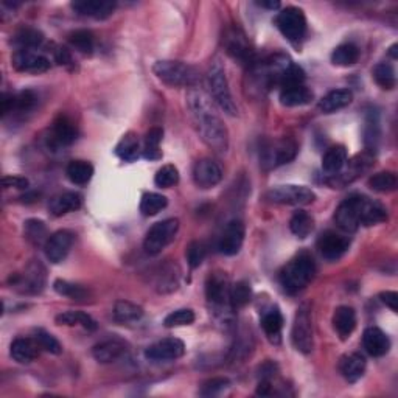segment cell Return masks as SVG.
I'll list each match as a JSON object with an SVG mask.
<instances>
[{
	"instance_id": "1",
	"label": "cell",
	"mask_w": 398,
	"mask_h": 398,
	"mask_svg": "<svg viewBox=\"0 0 398 398\" xmlns=\"http://www.w3.org/2000/svg\"><path fill=\"white\" fill-rule=\"evenodd\" d=\"M187 104L202 142L217 153H226L229 148V133L213 101L202 90L192 89L187 95Z\"/></svg>"
},
{
	"instance_id": "2",
	"label": "cell",
	"mask_w": 398,
	"mask_h": 398,
	"mask_svg": "<svg viewBox=\"0 0 398 398\" xmlns=\"http://www.w3.org/2000/svg\"><path fill=\"white\" fill-rule=\"evenodd\" d=\"M316 265L308 252H300L280 271V285L288 295H297L315 279Z\"/></svg>"
},
{
	"instance_id": "3",
	"label": "cell",
	"mask_w": 398,
	"mask_h": 398,
	"mask_svg": "<svg viewBox=\"0 0 398 398\" xmlns=\"http://www.w3.org/2000/svg\"><path fill=\"white\" fill-rule=\"evenodd\" d=\"M206 83H207V89H208V94H210L212 101L217 104L221 110H224L226 114L237 115L238 108L232 99L229 83H227V76H226V70H224L223 63H221L219 60H215L210 64V67H208L207 75H206Z\"/></svg>"
},
{
	"instance_id": "4",
	"label": "cell",
	"mask_w": 398,
	"mask_h": 398,
	"mask_svg": "<svg viewBox=\"0 0 398 398\" xmlns=\"http://www.w3.org/2000/svg\"><path fill=\"white\" fill-rule=\"evenodd\" d=\"M153 72L162 83L172 88H194L199 83L197 69L181 61H158Z\"/></svg>"
},
{
	"instance_id": "5",
	"label": "cell",
	"mask_w": 398,
	"mask_h": 398,
	"mask_svg": "<svg viewBox=\"0 0 398 398\" xmlns=\"http://www.w3.org/2000/svg\"><path fill=\"white\" fill-rule=\"evenodd\" d=\"M178 231L179 221L176 218L159 221L148 231L145 241H143V249L148 256H158L176 238Z\"/></svg>"
},
{
	"instance_id": "6",
	"label": "cell",
	"mask_w": 398,
	"mask_h": 398,
	"mask_svg": "<svg viewBox=\"0 0 398 398\" xmlns=\"http://www.w3.org/2000/svg\"><path fill=\"white\" fill-rule=\"evenodd\" d=\"M367 198L363 194H351L338 206L335 212V223L339 229L351 233L361 226V215Z\"/></svg>"
},
{
	"instance_id": "7",
	"label": "cell",
	"mask_w": 398,
	"mask_h": 398,
	"mask_svg": "<svg viewBox=\"0 0 398 398\" xmlns=\"http://www.w3.org/2000/svg\"><path fill=\"white\" fill-rule=\"evenodd\" d=\"M276 25L286 39L292 44H299L306 33V19L304 11L297 6H286L276 16Z\"/></svg>"
},
{
	"instance_id": "8",
	"label": "cell",
	"mask_w": 398,
	"mask_h": 398,
	"mask_svg": "<svg viewBox=\"0 0 398 398\" xmlns=\"http://www.w3.org/2000/svg\"><path fill=\"white\" fill-rule=\"evenodd\" d=\"M291 339L299 351H302L305 355L311 354L315 341H313V317L308 304H302L297 308L295 324H292Z\"/></svg>"
},
{
	"instance_id": "9",
	"label": "cell",
	"mask_w": 398,
	"mask_h": 398,
	"mask_svg": "<svg viewBox=\"0 0 398 398\" xmlns=\"http://www.w3.org/2000/svg\"><path fill=\"white\" fill-rule=\"evenodd\" d=\"M231 283L224 272H212L206 282V297L215 311L223 315V310H229L231 306Z\"/></svg>"
},
{
	"instance_id": "10",
	"label": "cell",
	"mask_w": 398,
	"mask_h": 398,
	"mask_svg": "<svg viewBox=\"0 0 398 398\" xmlns=\"http://www.w3.org/2000/svg\"><path fill=\"white\" fill-rule=\"evenodd\" d=\"M45 280V267L39 262H31L22 274L11 276L10 283L22 295H39L44 290Z\"/></svg>"
},
{
	"instance_id": "11",
	"label": "cell",
	"mask_w": 398,
	"mask_h": 398,
	"mask_svg": "<svg viewBox=\"0 0 398 398\" xmlns=\"http://www.w3.org/2000/svg\"><path fill=\"white\" fill-rule=\"evenodd\" d=\"M266 199L274 204L306 206L316 199L315 192L304 185H280L266 193Z\"/></svg>"
},
{
	"instance_id": "12",
	"label": "cell",
	"mask_w": 398,
	"mask_h": 398,
	"mask_svg": "<svg viewBox=\"0 0 398 398\" xmlns=\"http://www.w3.org/2000/svg\"><path fill=\"white\" fill-rule=\"evenodd\" d=\"M297 145L291 139H280L271 142L262 149V165L265 169H272L295 160Z\"/></svg>"
},
{
	"instance_id": "13",
	"label": "cell",
	"mask_w": 398,
	"mask_h": 398,
	"mask_svg": "<svg viewBox=\"0 0 398 398\" xmlns=\"http://www.w3.org/2000/svg\"><path fill=\"white\" fill-rule=\"evenodd\" d=\"M185 345L178 338H167L162 341L156 342L145 350L147 360L153 363H162V361H174L184 355Z\"/></svg>"
},
{
	"instance_id": "14",
	"label": "cell",
	"mask_w": 398,
	"mask_h": 398,
	"mask_svg": "<svg viewBox=\"0 0 398 398\" xmlns=\"http://www.w3.org/2000/svg\"><path fill=\"white\" fill-rule=\"evenodd\" d=\"M75 235L70 231H58L51 237H49L47 243L44 244V252L45 257L50 263H61L63 260H66L69 256V252L74 246Z\"/></svg>"
},
{
	"instance_id": "15",
	"label": "cell",
	"mask_w": 398,
	"mask_h": 398,
	"mask_svg": "<svg viewBox=\"0 0 398 398\" xmlns=\"http://www.w3.org/2000/svg\"><path fill=\"white\" fill-rule=\"evenodd\" d=\"M13 67L24 74H44L50 69V60L33 50H17L11 60Z\"/></svg>"
},
{
	"instance_id": "16",
	"label": "cell",
	"mask_w": 398,
	"mask_h": 398,
	"mask_svg": "<svg viewBox=\"0 0 398 398\" xmlns=\"http://www.w3.org/2000/svg\"><path fill=\"white\" fill-rule=\"evenodd\" d=\"M350 240L342 233H338L335 231H327L324 232L317 240V249L321 252V256L324 258L330 260H338L341 258L345 252L349 251Z\"/></svg>"
},
{
	"instance_id": "17",
	"label": "cell",
	"mask_w": 398,
	"mask_h": 398,
	"mask_svg": "<svg viewBox=\"0 0 398 398\" xmlns=\"http://www.w3.org/2000/svg\"><path fill=\"white\" fill-rule=\"evenodd\" d=\"M223 179V168L212 159H201L193 167V181L199 188H213Z\"/></svg>"
},
{
	"instance_id": "18",
	"label": "cell",
	"mask_w": 398,
	"mask_h": 398,
	"mask_svg": "<svg viewBox=\"0 0 398 398\" xmlns=\"http://www.w3.org/2000/svg\"><path fill=\"white\" fill-rule=\"evenodd\" d=\"M244 241V224L240 219H232L227 223L223 233H221L218 249L224 256H237Z\"/></svg>"
},
{
	"instance_id": "19",
	"label": "cell",
	"mask_w": 398,
	"mask_h": 398,
	"mask_svg": "<svg viewBox=\"0 0 398 398\" xmlns=\"http://www.w3.org/2000/svg\"><path fill=\"white\" fill-rule=\"evenodd\" d=\"M38 103V97L33 90H22L19 94H3L0 100V110L2 115L10 113H28Z\"/></svg>"
},
{
	"instance_id": "20",
	"label": "cell",
	"mask_w": 398,
	"mask_h": 398,
	"mask_svg": "<svg viewBox=\"0 0 398 398\" xmlns=\"http://www.w3.org/2000/svg\"><path fill=\"white\" fill-rule=\"evenodd\" d=\"M117 3L110 2V0H78V2L72 3V8H74L80 16H88L99 19H108L113 15L115 10Z\"/></svg>"
},
{
	"instance_id": "21",
	"label": "cell",
	"mask_w": 398,
	"mask_h": 398,
	"mask_svg": "<svg viewBox=\"0 0 398 398\" xmlns=\"http://www.w3.org/2000/svg\"><path fill=\"white\" fill-rule=\"evenodd\" d=\"M78 129L75 123L72 122L67 115H58L53 125H51L50 131V140L55 143L56 147H69L76 140Z\"/></svg>"
},
{
	"instance_id": "22",
	"label": "cell",
	"mask_w": 398,
	"mask_h": 398,
	"mask_svg": "<svg viewBox=\"0 0 398 398\" xmlns=\"http://www.w3.org/2000/svg\"><path fill=\"white\" fill-rule=\"evenodd\" d=\"M363 345L370 356L380 358L390 350V339L378 327H369L363 335Z\"/></svg>"
},
{
	"instance_id": "23",
	"label": "cell",
	"mask_w": 398,
	"mask_h": 398,
	"mask_svg": "<svg viewBox=\"0 0 398 398\" xmlns=\"http://www.w3.org/2000/svg\"><path fill=\"white\" fill-rule=\"evenodd\" d=\"M333 327H335L339 338L345 341L356 329V313L351 306L342 305L336 308L333 315Z\"/></svg>"
},
{
	"instance_id": "24",
	"label": "cell",
	"mask_w": 398,
	"mask_h": 398,
	"mask_svg": "<svg viewBox=\"0 0 398 398\" xmlns=\"http://www.w3.org/2000/svg\"><path fill=\"white\" fill-rule=\"evenodd\" d=\"M262 327L267 341L271 344H280L282 341V329H283V316L277 306H271L262 316Z\"/></svg>"
},
{
	"instance_id": "25",
	"label": "cell",
	"mask_w": 398,
	"mask_h": 398,
	"mask_svg": "<svg viewBox=\"0 0 398 398\" xmlns=\"http://www.w3.org/2000/svg\"><path fill=\"white\" fill-rule=\"evenodd\" d=\"M11 358L21 364H30L39 355V344L36 339L17 338L13 341L10 349Z\"/></svg>"
},
{
	"instance_id": "26",
	"label": "cell",
	"mask_w": 398,
	"mask_h": 398,
	"mask_svg": "<svg viewBox=\"0 0 398 398\" xmlns=\"http://www.w3.org/2000/svg\"><path fill=\"white\" fill-rule=\"evenodd\" d=\"M125 342L119 341V339H109V341H103L95 345L92 349V356L101 364H109L122 358L125 355Z\"/></svg>"
},
{
	"instance_id": "27",
	"label": "cell",
	"mask_w": 398,
	"mask_h": 398,
	"mask_svg": "<svg viewBox=\"0 0 398 398\" xmlns=\"http://www.w3.org/2000/svg\"><path fill=\"white\" fill-rule=\"evenodd\" d=\"M81 204H83L81 194H78L75 192H66L56 194L55 198H51L49 204V212L50 215H53V217H63V215L78 210Z\"/></svg>"
},
{
	"instance_id": "28",
	"label": "cell",
	"mask_w": 398,
	"mask_h": 398,
	"mask_svg": "<svg viewBox=\"0 0 398 398\" xmlns=\"http://www.w3.org/2000/svg\"><path fill=\"white\" fill-rule=\"evenodd\" d=\"M351 101H354V94H351V90L335 89L319 101V109H321L324 114H333L339 109L347 108Z\"/></svg>"
},
{
	"instance_id": "29",
	"label": "cell",
	"mask_w": 398,
	"mask_h": 398,
	"mask_svg": "<svg viewBox=\"0 0 398 398\" xmlns=\"http://www.w3.org/2000/svg\"><path fill=\"white\" fill-rule=\"evenodd\" d=\"M279 99L286 108L304 106L313 100V92L305 84H296V86H288L280 90Z\"/></svg>"
},
{
	"instance_id": "30",
	"label": "cell",
	"mask_w": 398,
	"mask_h": 398,
	"mask_svg": "<svg viewBox=\"0 0 398 398\" xmlns=\"http://www.w3.org/2000/svg\"><path fill=\"white\" fill-rule=\"evenodd\" d=\"M339 370L349 383H356L365 372V360L361 354L345 355L339 363Z\"/></svg>"
},
{
	"instance_id": "31",
	"label": "cell",
	"mask_w": 398,
	"mask_h": 398,
	"mask_svg": "<svg viewBox=\"0 0 398 398\" xmlns=\"http://www.w3.org/2000/svg\"><path fill=\"white\" fill-rule=\"evenodd\" d=\"M345 164H347V149L342 145L329 148L322 158V169L329 176H335L342 172Z\"/></svg>"
},
{
	"instance_id": "32",
	"label": "cell",
	"mask_w": 398,
	"mask_h": 398,
	"mask_svg": "<svg viewBox=\"0 0 398 398\" xmlns=\"http://www.w3.org/2000/svg\"><path fill=\"white\" fill-rule=\"evenodd\" d=\"M115 154L122 160L134 162L140 156V140L135 133H126L115 147Z\"/></svg>"
},
{
	"instance_id": "33",
	"label": "cell",
	"mask_w": 398,
	"mask_h": 398,
	"mask_svg": "<svg viewBox=\"0 0 398 398\" xmlns=\"http://www.w3.org/2000/svg\"><path fill=\"white\" fill-rule=\"evenodd\" d=\"M66 174L72 184L86 185L94 176V167L88 160H72L66 168Z\"/></svg>"
},
{
	"instance_id": "34",
	"label": "cell",
	"mask_w": 398,
	"mask_h": 398,
	"mask_svg": "<svg viewBox=\"0 0 398 398\" xmlns=\"http://www.w3.org/2000/svg\"><path fill=\"white\" fill-rule=\"evenodd\" d=\"M44 41V35L41 31L31 27H22L19 28L15 36H13V44L16 45L19 50H33Z\"/></svg>"
},
{
	"instance_id": "35",
	"label": "cell",
	"mask_w": 398,
	"mask_h": 398,
	"mask_svg": "<svg viewBox=\"0 0 398 398\" xmlns=\"http://www.w3.org/2000/svg\"><path fill=\"white\" fill-rule=\"evenodd\" d=\"M55 321L58 325H67V327H75V325H81L83 329H86L89 331L97 330V322L92 319V316H89L88 313L83 311H66L61 313L55 317Z\"/></svg>"
},
{
	"instance_id": "36",
	"label": "cell",
	"mask_w": 398,
	"mask_h": 398,
	"mask_svg": "<svg viewBox=\"0 0 398 398\" xmlns=\"http://www.w3.org/2000/svg\"><path fill=\"white\" fill-rule=\"evenodd\" d=\"M358 60H360V49L351 42L339 45L331 53V63L339 67L354 66V64L358 63Z\"/></svg>"
},
{
	"instance_id": "37",
	"label": "cell",
	"mask_w": 398,
	"mask_h": 398,
	"mask_svg": "<svg viewBox=\"0 0 398 398\" xmlns=\"http://www.w3.org/2000/svg\"><path fill=\"white\" fill-rule=\"evenodd\" d=\"M114 319L120 324H128V322H135L143 316V308L139 305H135L129 300H119L114 305Z\"/></svg>"
},
{
	"instance_id": "38",
	"label": "cell",
	"mask_w": 398,
	"mask_h": 398,
	"mask_svg": "<svg viewBox=\"0 0 398 398\" xmlns=\"http://www.w3.org/2000/svg\"><path fill=\"white\" fill-rule=\"evenodd\" d=\"M386 219H388L386 207L380 204V202L372 201L367 198V201H365L363 215H361V226H365V227L375 226V224L384 223Z\"/></svg>"
},
{
	"instance_id": "39",
	"label": "cell",
	"mask_w": 398,
	"mask_h": 398,
	"mask_svg": "<svg viewBox=\"0 0 398 398\" xmlns=\"http://www.w3.org/2000/svg\"><path fill=\"white\" fill-rule=\"evenodd\" d=\"M290 229L297 238L304 240L308 237V235L313 232V229H315V218H313L308 212L297 210L291 217Z\"/></svg>"
},
{
	"instance_id": "40",
	"label": "cell",
	"mask_w": 398,
	"mask_h": 398,
	"mask_svg": "<svg viewBox=\"0 0 398 398\" xmlns=\"http://www.w3.org/2000/svg\"><path fill=\"white\" fill-rule=\"evenodd\" d=\"M164 139V129L154 126L145 135V145H143V158L148 160H158L162 158L160 142Z\"/></svg>"
},
{
	"instance_id": "41",
	"label": "cell",
	"mask_w": 398,
	"mask_h": 398,
	"mask_svg": "<svg viewBox=\"0 0 398 398\" xmlns=\"http://www.w3.org/2000/svg\"><path fill=\"white\" fill-rule=\"evenodd\" d=\"M227 51L232 55L235 60H240L241 63H251L252 61V50L247 45L243 35L233 33L227 39Z\"/></svg>"
},
{
	"instance_id": "42",
	"label": "cell",
	"mask_w": 398,
	"mask_h": 398,
	"mask_svg": "<svg viewBox=\"0 0 398 398\" xmlns=\"http://www.w3.org/2000/svg\"><path fill=\"white\" fill-rule=\"evenodd\" d=\"M69 44L84 55H92L95 49V36L90 30H76L69 35Z\"/></svg>"
},
{
	"instance_id": "43",
	"label": "cell",
	"mask_w": 398,
	"mask_h": 398,
	"mask_svg": "<svg viewBox=\"0 0 398 398\" xmlns=\"http://www.w3.org/2000/svg\"><path fill=\"white\" fill-rule=\"evenodd\" d=\"M24 232L25 237L30 241L31 244L35 246H41L42 243H47V226L44 224V221L41 219H28L25 221L24 226Z\"/></svg>"
},
{
	"instance_id": "44",
	"label": "cell",
	"mask_w": 398,
	"mask_h": 398,
	"mask_svg": "<svg viewBox=\"0 0 398 398\" xmlns=\"http://www.w3.org/2000/svg\"><path fill=\"white\" fill-rule=\"evenodd\" d=\"M369 187L376 193H390L397 188V174L392 172H380L370 176Z\"/></svg>"
},
{
	"instance_id": "45",
	"label": "cell",
	"mask_w": 398,
	"mask_h": 398,
	"mask_svg": "<svg viewBox=\"0 0 398 398\" xmlns=\"http://www.w3.org/2000/svg\"><path fill=\"white\" fill-rule=\"evenodd\" d=\"M167 204L168 201L164 194L145 193L140 201V212L142 215H145V217H154V215L164 210Z\"/></svg>"
},
{
	"instance_id": "46",
	"label": "cell",
	"mask_w": 398,
	"mask_h": 398,
	"mask_svg": "<svg viewBox=\"0 0 398 398\" xmlns=\"http://www.w3.org/2000/svg\"><path fill=\"white\" fill-rule=\"evenodd\" d=\"M252 288L246 280H241L231 286V306L232 310H240L251 302Z\"/></svg>"
},
{
	"instance_id": "47",
	"label": "cell",
	"mask_w": 398,
	"mask_h": 398,
	"mask_svg": "<svg viewBox=\"0 0 398 398\" xmlns=\"http://www.w3.org/2000/svg\"><path fill=\"white\" fill-rule=\"evenodd\" d=\"M374 78L378 86L386 90L394 89L397 84L395 70L392 67V64H389V63L376 64V66L374 67Z\"/></svg>"
},
{
	"instance_id": "48",
	"label": "cell",
	"mask_w": 398,
	"mask_h": 398,
	"mask_svg": "<svg viewBox=\"0 0 398 398\" xmlns=\"http://www.w3.org/2000/svg\"><path fill=\"white\" fill-rule=\"evenodd\" d=\"M53 290L60 296L74 299V300H84V299H88V296H89V292L84 290L83 286L70 283V282H67V280H61V279L55 280Z\"/></svg>"
},
{
	"instance_id": "49",
	"label": "cell",
	"mask_w": 398,
	"mask_h": 398,
	"mask_svg": "<svg viewBox=\"0 0 398 398\" xmlns=\"http://www.w3.org/2000/svg\"><path fill=\"white\" fill-rule=\"evenodd\" d=\"M179 286V272H174V267H162V272L158 276V283L156 288L159 292H172Z\"/></svg>"
},
{
	"instance_id": "50",
	"label": "cell",
	"mask_w": 398,
	"mask_h": 398,
	"mask_svg": "<svg viewBox=\"0 0 398 398\" xmlns=\"http://www.w3.org/2000/svg\"><path fill=\"white\" fill-rule=\"evenodd\" d=\"M35 339L38 341L39 347L44 349L45 351H49V354H51V355H61L63 354L61 342L58 341V339L51 335V333L45 331L42 329H38Z\"/></svg>"
},
{
	"instance_id": "51",
	"label": "cell",
	"mask_w": 398,
	"mask_h": 398,
	"mask_svg": "<svg viewBox=\"0 0 398 398\" xmlns=\"http://www.w3.org/2000/svg\"><path fill=\"white\" fill-rule=\"evenodd\" d=\"M194 322V313L190 308H181L176 310L165 317L164 325L167 329L173 327H184V325H190Z\"/></svg>"
},
{
	"instance_id": "52",
	"label": "cell",
	"mask_w": 398,
	"mask_h": 398,
	"mask_svg": "<svg viewBox=\"0 0 398 398\" xmlns=\"http://www.w3.org/2000/svg\"><path fill=\"white\" fill-rule=\"evenodd\" d=\"M179 182V172L174 165H164L156 173L154 184L159 188H169Z\"/></svg>"
},
{
	"instance_id": "53",
	"label": "cell",
	"mask_w": 398,
	"mask_h": 398,
	"mask_svg": "<svg viewBox=\"0 0 398 398\" xmlns=\"http://www.w3.org/2000/svg\"><path fill=\"white\" fill-rule=\"evenodd\" d=\"M378 140H380V120L378 114L372 110L365 120V143L375 148Z\"/></svg>"
},
{
	"instance_id": "54",
	"label": "cell",
	"mask_w": 398,
	"mask_h": 398,
	"mask_svg": "<svg viewBox=\"0 0 398 398\" xmlns=\"http://www.w3.org/2000/svg\"><path fill=\"white\" fill-rule=\"evenodd\" d=\"M185 256H187V262L188 265H190L192 270H194V267H199L206 258V246L202 244L201 241H192V243L187 247Z\"/></svg>"
},
{
	"instance_id": "55",
	"label": "cell",
	"mask_w": 398,
	"mask_h": 398,
	"mask_svg": "<svg viewBox=\"0 0 398 398\" xmlns=\"http://www.w3.org/2000/svg\"><path fill=\"white\" fill-rule=\"evenodd\" d=\"M229 380L227 378H212V380H207L204 384H202V389H201V395L204 397H213V395H218L229 388Z\"/></svg>"
},
{
	"instance_id": "56",
	"label": "cell",
	"mask_w": 398,
	"mask_h": 398,
	"mask_svg": "<svg viewBox=\"0 0 398 398\" xmlns=\"http://www.w3.org/2000/svg\"><path fill=\"white\" fill-rule=\"evenodd\" d=\"M3 188H17V190H27L30 181L24 176H3L2 179Z\"/></svg>"
},
{
	"instance_id": "57",
	"label": "cell",
	"mask_w": 398,
	"mask_h": 398,
	"mask_svg": "<svg viewBox=\"0 0 398 398\" xmlns=\"http://www.w3.org/2000/svg\"><path fill=\"white\" fill-rule=\"evenodd\" d=\"M55 60H56L58 64H60V66H64V67H67V69H74V66H75L74 58H72V53L66 47L56 49Z\"/></svg>"
},
{
	"instance_id": "58",
	"label": "cell",
	"mask_w": 398,
	"mask_h": 398,
	"mask_svg": "<svg viewBox=\"0 0 398 398\" xmlns=\"http://www.w3.org/2000/svg\"><path fill=\"white\" fill-rule=\"evenodd\" d=\"M380 299L381 302L386 304L392 311L398 310V295L395 291H384L380 295Z\"/></svg>"
},
{
	"instance_id": "59",
	"label": "cell",
	"mask_w": 398,
	"mask_h": 398,
	"mask_svg": "<svg viewBox=\"0 0 398 398\" xmlns=\"http://www.w3.org/2000/svg\"><path fill=\"white\" fill-rule=\"evenodd\" d=\"M260 6H265V8H271V10H276L280 6L279 2H258Z\"/></svg>"
},
{
	"instance_id": "60",
	"label": "cell",
	"mask_w": 398,
	"mask_h": 398,
	"mask_svg": "<svg viewBox=\"0 0 398 398\" xmlns=\"http://www.w3.org/2000/svg\"><path fill=\"white\" fill-rule=\"evenodd\" d=\"M389 53H390V56H392L394 60H395V58H397V44H394L392 47H390V51H389Z\"/></svg>"
}]
</instances>
